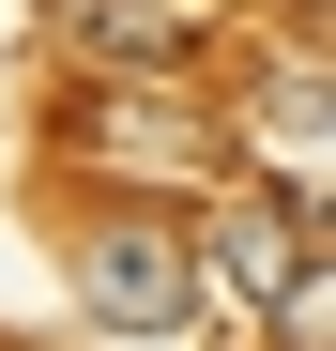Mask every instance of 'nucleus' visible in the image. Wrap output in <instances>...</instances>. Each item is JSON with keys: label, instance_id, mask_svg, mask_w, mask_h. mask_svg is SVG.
<instances>
[{"label": "nucleus", "instance_id": "1", "mask_svg": "<svg viewBox=\"0 0 336 351\" xmlns=\"http://www.w3.org/2000/svg\"><path fill=\"white\" fill-rule=\"evenodd\" d=\"M62 275L107 336H199V306H214L199 214H92V229H62Z\"/></svg>", "mask_w": 336, "mask_h": 351}, {"label": "nucleus", "instance_id": "2", "mask_svg": "<svg viewBox=\"0 0 336 351\" xmlns=\"http://www.w3.org/2000/svg\"><path fill=\"white\" fill-rule=\"evenodd\" d=\"M230 138L245 123H214V107H184V92H107V107H77V153L92 168H168V184H214Z\"/></svg>", "mask_w": 336, "mask_h": 351}, {"label": "nucleus", "instance_id": "3", "mask_svg": "<svg viewBox=\"0 0 336 351\" xmlns=\"http://www.w3.org/2000/svg\"><path fill=\"white\" fill-rule=\"evenodd\" d=\"M199 245H214V290H230V306H291V275H306V214H291V184H230L199 214Z\"/></svg>", "mask_w": 336, "mask_h": 351}, {"label": "nucleus", "instance_id": "4", "mask_svg": "<svg viewBox=\"0 0 336 351\" xmlns=\"http://www.w3.org/2000/svg\"><path fill=\"white\" fill-rule=\"evenodd\" d=\"M245 153H275V168L336 153V62H321V46H291V62L245 77Z\"/></svg>", "mask_w": 336, "mask_h": 351}, {"label": "nucleus", "instance_id": "5", "mask_svg": "<svg viewBox=\"0 0 336 351\" xmlns=\"http://www.w3.org/2000/svg\"><path fill=\"white\" fill-rule=\"evenodd\" d=\"M62 46L77 62H123V77H184L199 31L168 16V0H62Z\"/></svg>", "mask_w": 336, "mask_h": 351}, {"label": "nucleus", "instance_id": "6", "mask_svg": "<svg viewBox=\"0 0 336 351\" xmlns=\"http://www.w3.org/2000/svg\"><path fill=\"white\" fill-rule=\"evenodd\" d=\"M275 351H336V229H321V260L291 275V306H275Z\"/></svg>", "mask_w": 336, "mask_h": 351}]
</instances>
